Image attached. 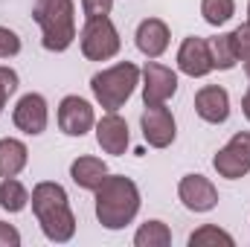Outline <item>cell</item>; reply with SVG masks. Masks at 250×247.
<instances>
[{
  "label": "cell",
  "mask_w": 250,
  "mask_h": 247,
  "mask_svg": "<svg viewBox=\"0 0 250 247\" xmlns=\"http://www.w3.org/2000/svg\"><path fill=\"white\" fill-rule=\"evenodd\" d=\"M29 204H32V212H35L47 242L64 245L76 236V215L70 209V201H67V192L62 184H56V181L35 184Z\"/></svg>",
  "instance_id": "1"
},
{
  "label": "cell",
  "mask_w": 250,
  "mask_h": 247,
  "mask_svg": "<svg viewBox=\"0 0 250 247\" xmlns=\"http://www.w3.org/2000/svg\"><path fill=\"white\" fill-rule=\"evenodd\" d=\"M96 195V218L105 230H123L140 212V189L125 175H108L93 189Z\"/></svg>",
  "instance_id": "2"
},
{
  "label": "cell",
  "mask_w": 250,
  "mask_h": 247,
  "mask_svg": "<svg viewBox=\"0 0 250 247\" xmlns=\"http://www.w3.org/2000/svg\"><path fill=\"white\" fill-rule=\"evenodd\" d=\"M32 18L41 29L47 53H64L76 41V6L73 0H35Z\"/></svg>",
  "instance_id": "3"
},
{
  "label": "cell",
  "mask_w": 250,
  "mask_h": 247,
  "mask_svg": "<svg viewBox=\"0 0 250 247\" xmlns=\"http://www.w3.org/2000/svg\"><path fill=\"white\" fill-rule=\"evenodd\" d=\"M137 84H140V67L131 62H120L114 67H105V70L93 73V79H90L93 99L105 111H120L134 96Z\"/></svg>",
  "instance_id": "4"
},
{
  "label": "cell",
  "mask_w": 250,
  "mask_h": 247,
  "mask_svg": "<svg viewBox=\"0 0 250 247\" xmlns=\"http://www.w3.org/2000/svg\"><path fill=\"white\" fill-rule=\"evenodd\" d=\"M79 44L87 62H111L123 47L120 32L111 18H87L79 32Z\"/></svg>",
  "instance_id": "5"
},
{
  "label": "cell",
  "mask_w": 250,
  "mask_h": 247,
  "mask_svg": "<svg viewBox=\"0 0 250 247\" xmlns=\"http://www.w3.org/2000/svg\"><path fill=\"white\" fill-rule=\"evenodd\" d=\"M212 166L221 178L227 181H239L250 172V131H239L230 137V143L224 148H218V154L212 157Z\"/></svg>",
  "instance_id": "6"
},
{
  "label": "cell",
  "mask_w": 250,
  "mask_h": 247,
  "mask_svg": "<svg viewBox=\"0 0 250 247\" xmlns=\"http://www.w3.org/2000/svg\"><path fill=\"white\" fill-rule=\"evenodd\" d=\"M140 82L146 105H166L178 93V73L166 64H157L154 59L140 70Z\"/></svg>",
  "instance_id": "7"
},
{
  "label": "cell",
  "mask_w": 250,
  "mask_h": 247,
  "mask_svg": "<svg viewBox=\"0 0 250 247\" xmlns=\"http://www.w3.org/2000/svg\"><path fill=\"white\" fill-rule=\"evenodd\" d=\"M140 128H143V140L151 148H169L178 137L175 114L166 105H146V111L140 117Z\"/></svg>",
  "instance_id": "8"
},
{
  "label": "cell",
  "mask_w": 250,
  "mask_h": 247,
  "mask_svg": "<svg viewBox=\"0 0 250 247\" xmlns=\"http://www.w3.org/2000/svg\"><path fill=\"white\" fill-rule=\"evenodd\" d=\"M12 123L18 131L29 134V137H38L47 131L50 123V108H47V99L41 93H26L18 99L15 111H12Z\"/></svg>",
  "instance_id": "9"
},
{
  "label": "cell",
  "mask_w": 250,
  "mask_h": 247,
  "mask_svg": "<svg viewBox=\"0 0 250 247\" xmlns=\"http://www.w3.org/2000/svg\"><path fill=\"white\" fill-rule=\"evenodd\" d=\"M178 198L189 212H209L218 206V189L204 175H184L178 184Z\"/></svg>",
  "instance_id": "10"
},
{
  "label": "cell",
  "mask_w": 250,
  "mask_h": 247,
  "mask_svg": "<svg viewBox=\"0 0 250 247\" xmlns=\"http://www.w3.org/2000/svg\"><path fill=\"white\" fill-rule=\"evenodd\" d=\"M96 125L93 105L82 96H64L59 102V128L67 137H84Z\"/></svg>",
  "instance_id": "11"
},
{
  "label": "cell",
  "mask_w": 250,
  "mask_h": 247,
  "mask_svg": "<svg viewBox=\"0 0 250 247\" xmlns=\"http://www.w3.org/2000/svg\"><path fill=\"white\" fill-rule=\"evenodd\" d=\"M178 70L189 76V79H204L209 76L215 67H212V56H209V41L198 38V35H189L184 38V44L178 47Z\"/></svg>",
  "instance_id": "12"
},
{
  "label": "cell",
  "mask_w": 250,
  "mask_h": 247,
  "mask_svg": "<svg viewBox=\"0 0 250 247\" xmlns=\"http://www.w3.org/2000/svg\"><path fill=\"white\" fill-rule=\"evenodd\" d=\"M195 114L209 125H221L230 117V93L221 84H204L195 93Z\"/></svg>",
  "instance_id": "13"
},
{
  "label": "cell",
  "mask_w": 250,
  "mask_h": 247,
  "mask_svg": "<svg viewBox=\"0 0 250 247\" xmlns=\"http://www.w3.org/2000/svg\"><path fill=\"white\" fill-rule=\"evenodd\" d=\"M96 143L105 154H114V157H123L128 143H131V134H128V123L117 111H108L99 123H96Z\"/></svg>",
  "instance_id": "14"
},
{
  "label": "cell",
  "mask_w": 250,
  "mask_h": 247,
  "mask_svg": "<svg viewBox=\"0 0 250 247\" xmlns=\"http://www.w3.org/2000/svg\"><path fill=\"white\" fill-rule=\"evenodd\" d=\"M169 38H172V32H169V26H166L160 18H146V21H140L137 35H134L137 50H140L146 59H160V56L169 50Z\"/></svg>",
  "instance_id": "15"
},
{
  "label": "cell",
  "mask_w": 250,
  "mask_h": 247,
  "mask_svg": "<svg viewBox=\"0 0 250 247\" xmlns=\"http://www.w3.org/2000/svg\"><path fill=\"white\" fill-rule=\"evenodd\" d=\"M108 175H111V172H108V163H105L102 157H93V154H82V157H76V160L70 163V178H73V184L79 186V189H87V192H93Z\"/></svg>",
  "instance_id": "16"
},
{
  "label": "cell",
  "mask_w": 250,
  "mask_h": 247,
  "mask_svg": "<svg viewBox=\"0 0 250 247\" xmlns=\"http://www.w3.org/2000/svg\"><path fill=\"white\" fill-rule=\"evenodd\" d=\"M26 160H29L26 143H21L15 137L0 140V178H18L26 169Z\"/></svg>",
  "instance_id": "17"
},
{
  "label": "cell",
  "mask_w": 250,
  "mask_h": 247,
  "mask_svg": "<svg viewBox=\"0 0 250 247\" xmlns=\"http://www.w3.org/2000/svg\"><path fill=\"white\" fill-rule=\"evenodd\" d=\"M169 245H172V230L157 218L140 224V230L134 233V247H169Z\"/></svg>",
  "instance_id": "18"
},
{
  "label": "cell",
  "mask_w": 250,
  "mask_h": 247,
  "mask_svg": "<svg viewBox=\"0 0 250 247\" xmlns=\"http://www.w3.org/2000/svg\"><path fill=\"white\" fill-rule=\"evenodd\" d=\"M29 204V192L18 178H3L0 181V206L6 212H23Z\"/></svg>",
  "instance_id": "19"
},
{
  "label": "cell",
  "mask_w": 250,
  "mask_h": 247,
  "mask_svg": "<svg viewBox=\"0 0 250 247\" xmlns=\"http://www.w3.org/2000/svg\"><path fill=\"white\" fill-rule=\"evenodd\" d=\"M209 56H212V67L215 70H233L239 64L236 47H233V32L209 38Z\"/></svg>",
  "instance_id": "20"
},
{
  "label": "cell",
  "mask_w": 250,
  "mask_h": 247,
  "mask_svg": "<svg viewBox=\"0 0 250 247\" xmlns=\"http://www.w3.org/2000/svg\"><path fill=\"white\" fill-rule=\"evenodd\" d=\"M233 247L236 245V239L227 233V230H221V227H215V224H204V227H198L192 236H189V247Z\"/></svg>",
  "instance_id": "21"
},
{
  "label": "cell",
  "mask_w": 250,
  "mask_h": 247,
  "mask_svg": "<svg viewBox=\"0 0 250 247\" xmlns=\"http://www.w3.org/2000/svg\"><path fill=\"white\" fill-rule=\"evenodd\" d=\"M201 15L209 26H224L236 15V0H201Z\"/></svg>",
  "instance_id": "22"
},
{
  "label": "cell",
  "mask_w": 250,
  "mask_h": 247,
  "mask_svg": "<svg viewBox=\"0 0 250 247\" xmlns=\"http://www.w3.org/2000/svg\"><path fill=\"white\" fill-rule=\"evenodd\" d=\"M15 90H18V73H15L12 67L0 64V117H3L6 102H9V96H12Z\"/></svg>",
  "instance_id": "23"
},
{
  "label": "cell",
  "mask_w": 250,
  "mask_h": 247,
  "mask_svg": "<svg viewBox=\"0 0 250 247\" xmlns=\"http://www.w3.org/2000/svg\"><path fill=\"white\" fill-rule=\"evenodd\" d=\"M21 53V38L15 29L0 26V59H15Z\"/></svg>",
  "instance_id": "24"
},
{
  "label": "cell",
  "mask_w": 250,
  "mask_h": 247,
  "mask_svg": "<svg viewBox=\"0 0 250 247\" xmlns=\"http://www.w3.org/2000/svg\"><path fill=\"white\" fill-rule=\"evenodd\" d=\"M233 47H236L239 62H248L250 59V21L233 29Z\"/></svg>",
  "instance_id": "25"
},
{
  "label": "cell",
  "mask_w": 250,
  "mask_h": 247,
  "mask_svg": "<svg viewBox=\"0 0 250 247\" xmlns=\"http://www.w3.org/2000/svg\"><path fill=\"white\" fill-rule=\"evenodd\" d=\"M114 9V0H82L84 18H108Z\"/></svg>",
  "instance_id": "26"
},
{
  "label": "cell",
  "mask_w": 250,
  "mask_h": 247,
  "mask_svg": "<svg viewBox=\"0 0 250 247\" xmlns=\"http://www.w3.org/2000/svg\"><path fill=\"white\" fill-rule=\"evenodd\" d=\"M18 245H21V233L12 224L0 221V247H18Z\"/></svg>",
  "instance_id": "27"
},
{
  "label": "cell",
  "mask_w": 250,
  "mask_h": 247,
  "mask_svg": "<svg viewBox=\"0 0 250 247\" xmlns=\"http://www.w3.org/2000/svg\"><path fill=\"white\" fill-rule=\"evenodd\" d=\"M242 114H245V120L250 123V87H248V93H245V99H242Z\"/></svg>",
  "instance_id": "28"
},
{
  "label": "cell",
  "mask_w": 250,
  "mask_h": 247,
  "mask_svg": "<svg viewBox=\"0 0 250 247\" xmlns=\"http://www.w3.org/2000/svg\"><path fill=\"white\" fill-rule=\"evenodd\" d=\"M245 76H248V79H250V59H248V62H245Z\"/></svg>",
  "instance_id": "29"
},
{
  "label": "cell",
  "mask_w": 250,
  "mask_h": 247,
  "mask_svg": "<svg viewBox=\"0 0 250 247\" xmlns=\"http://www.w3.org/2000/svg\"><path fill=\"white\" fill-rule=\"evenodd\" d=\"M248 21H250V3H248Z\"/></svg>",
  "instance_id": "30"
}]
</instances>
